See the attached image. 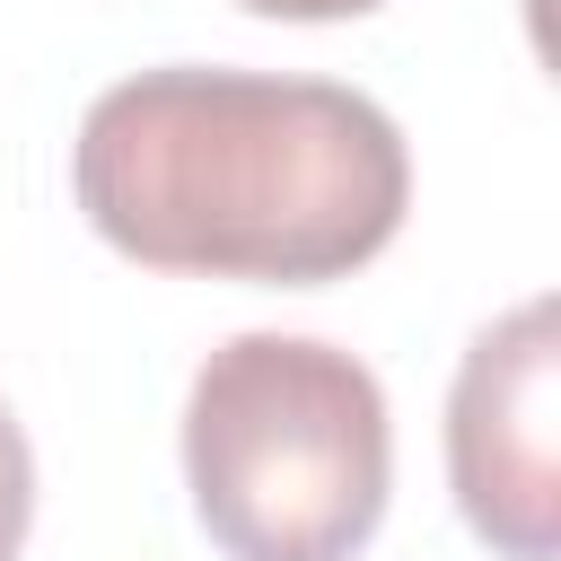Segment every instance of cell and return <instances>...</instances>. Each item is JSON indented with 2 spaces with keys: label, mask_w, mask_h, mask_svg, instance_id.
Returning a JSON list of instances; mask_svg holds the SVG:
<instances>
[{
  "label": "cell",
  "mask_w": 561,
  "mask_h": 561,
  "mask_svg": "<svg viewBox=\"0 0 561 561\" xmlns=\"http://www.w3.org/2000/svg\"><path fill=\"white\" fill-rule=\"evenodd\" d=\"M70 193L88 228L149 272L316 289L394 245L412 149L394 114L342 79L175 61L114 79L79 114Z\"/></svg>",
  "instance_id": "6da1fadb"
},
{
  "label": "cell",
  "mask_w": 561,
  "mask_h": 561,
  "mask_svg": "<svg viewBox=\"0 0 561 561\" xmlns=\"http://www.w3.org/2000/svg\"><path fill=\"white\" fill-rule=\"evenodd\" d=\"M184 491L228 561H351L394 491L386 386L316 333H228L184 394Z\"/></svg>",
  "instance_id": "7a4b0ae2"
},
{
  "label": "cell",
  "mask_w": 561,
  "mask_h": 561,
  "mask_svg": "<svg viewBox=\"0 0 561 561\" xmlns=\"http://www.w3.org/2000/svg\"><path fill=\"white\" fill-rule=\"evenodd\" d=\"M447 482L500 561L561 552V307L526 298L482 324L447 386Z\"/></svg>",
  "instance_id": "3957f363"
},
{
  "label": "cell",
  "mask_w": 561,
  "mask_h": 561,
  "mask_svg": "<svg viewBox=\"0 0 561 561\" xmlns=\"http://www.w3.org/2000/svg\"><path fill=\"white\" fill-rule=\"evenodd\" d=\"M26 526H35V447H26L18 412L0 403V561L26 552Z\"/></svg>",
  "instance_id": "277c9868"
},
{
  "label": "cell",
  "mask_w": 561,
  "mask_h": 561,
  "mask_svg": "<svg viewBox=\"0 0 561 561\" xmlns=\"http://www.w3.org/2000/svg\"><path fill=\"white\" fill-rule=\"evenodd\" d=\"M254 18H298V26H324V18H368L377 0H237Z\"/></svg>",
  "instance_id": "5b68a950"
}]
</instances>
